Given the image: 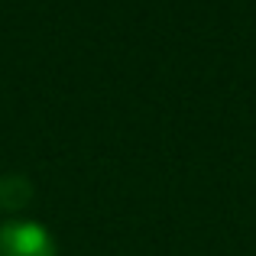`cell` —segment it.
I'll use <instances>...</instances> for the list:
<instances>
[{
    "mask_svg": "<svg viewBox=\"0 0 256 256\" xmlns=\"http://www.w3.org/2000/svg\"><path fill=\"white\" fill-rule=\"evenodd\" d=\"M0 256H56V244L42 224L10 220L0 227Z\"/></svg>",
    "mask_w": 256,
    "mask_h": 256,
    "instance_id": "obj_1",
    "label": "cell"
},
{
    "mask_svg": "<svg viewBox=\"0 0 256 256\" xmlns=\"http://www.w3.org/2000/svg\"><path fill=\"white\" fill-rule=\"evenodd\" d=\"M30 198V182L26 178H0V201L10 208L23 204Z\"/></svg>",
    "mask_w": 256,
    "mask_h": 256,
    "instance_id": "obj_2",
    "label": "cell"
}]
</instances>
